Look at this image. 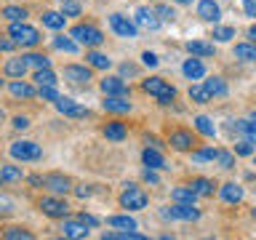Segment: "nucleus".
Returning a JSON list of instances; mask_svg holds the SVG:
<instances>
[{"instance_id": "1", "label": "nucleus", "mask_w": 256, "mask_h": 240, "mask_svg": "<svg viewBox=\"0 0 256 240\" xmlns=\"http://www.w3.org/2000/svg\"><path fill=\"white\" fill-rule=\"evenodd\" d=\"M142 91L150 94V96H155L160 104H171V102L176 99V88H174L171 83H166L163 78H150V80H144V83H142Z\"/></svg>"}, {"instance_id": "2", "label": "nucleus", "mask_w": 256, "mask_h": 240, "mask_svg": "<svg viewBox=\"0 0 256 240\" xmlns=\"http://www.w3.org/2000/svg\"><path fill=\"white\" fill-rule=\"evenodd\" d=\"M70 35L75 38L80 46H86V48H96V46L104 43V32L99 27H94V24H75Z\"/></svg>"}, {"instance_id": "3", "label": "nucleus", "mask_w": 256, "mask_h": 240, "mask_svg": "<svg viewBox=\"0 0 256 240\" xmlns=\"http://www.w3.org/2000/svg\"><path fill=\"white\" fill-rule=\"evenodd\" d=\"M8 35H11L19 46H27V48H35L40 43V32L35 27H30V24H24V22H11Z\"/></svg>"}, {"instance_id": "4", "label": "nucleus", "mask_w": 256, "mask_h": 240, "mask_svg": "<svg viewBox=\"0 0 256 240\" xmlns=\"http://www.w3.org/2000/svg\"><path fill=\"white\" fill-rule=\"evenodd\" d=\"M120 206L126 211H144L147 208V192L142 187H136V184H126L123 195H120Z\"/></svg>"}, {"instance_id": "5", "label": "nucleus", "mask_w": 256, "mask_h": 240, "mask_svg": "<svg viewBox=\"0 0 256 240\" xmlns=\"http://www.w3.org/2000/svg\"><path fill=\"white\" fill-rule=\"evenodd\" d=\"M8 155L14 160H40L43 158V150H40V144H35V142H14L11 147H8Z\"/></svg>"}, {"instance_id": "6", "label": "nucleus", "mask_w": 256, "mask_h": 240, "mask_svg": "<svg viewBox=\"0 0 256 240\" xmlns=\"http://www.w3.org/2000/svg\"><path fill=\"white\" fill-rule=\"evenodd\" d=\"M38 208L46 216H51V219H67V214H70V206L62 198H43L38 203Z\"/></svg>"}, {"instance_id": "7", "label": "nucleus", "mask_w": 256, "mask_h": 240, "mask_svg": "<svg viewBox=\"0 0 256 240\" xmlns=\"http://www.w3.org/2000/svg\"><path fill=\"white\" fill-rule=\"evenodd\" d=\"M110 27H112V32H115V35H120V38H136L139 24L131 22V19H128V16H123V14H110Z\"/></svg>"}, {"instance_id": "8", "label": "nucleus", "mask_w": 256, "mask_h": 240, "mask_svg": "<svg viewBox=\"0 0 256 240\" xmlns=\"http://www.w3.org/2000/svg\"><path fill=\"white\" fill-rule=\"evenodd\" d=\"M64 80H70L72 86H88V80H91V70L80 67V64H67V67H64Z\"/></svg>"}, {"instance_id": "9", "label": "nucleus", "mask_w": 256, "mask_h": 240, "mask_svg": "<svg viewBox=\"0 0 256 240\" xmlns=\"http://www.w3.org/2000/svg\"><path fill=\"white\" fill-rule=\"evenodd\" d=\"M54 104H56V110H59L62 115H67V118H88V115H91L86 107H80L75 99H67V96H62V99L54 102Z\"/></svg>"}, {"instance_id": "10", "label": "nucleus", "mask_w": 256, "mask_h": 240, "mask_svg": "<svg viewBox=\"0 0 256 240\" xmlns=\"http://www.w3.org/2000/svg\"><path fill=\"white\" fill-rule=\"evenodd\" d=\"M168 211H171V219H182V222H198L200 219V211L195 208V203H174Z\"/></svg>"}, {"instance_id": "11", "label": "nucleus", "mask_w": 256, "mask_h": 240, "mask_svg": "<svg viewBox=\"0 0 256 240\" xmlns=\"http://www.w3.org/2000/svg\"><path fill=\"white\" fill-rule=\"evenodd\" d=\"M198 16L203 22H219L222 19V8H219V3H214V0H200L198 3Z\"/></svg>"}, {"instance_id": "12", "label": "nucleus", "mask_w": 256, "mask_h": 240, "mask_svg": "<svg viewBox=\"0 0 256 240\" xmlns=\"http://www.w3.org/2000/svg\"><path fill=\"white\" fill-rule=\"evenodd\" d=\"M46 190L56 192V195H64V192L72 190V182H70L64 174H48V176H46Z\"/></svg>"}, {"instance_id": "13", "label": "nucleus", "mask_w": 256, "mask_h": 240, "mask_svg": "<svg viewBox=\"0 0 256 240\" xmlns=\"http://www.w3.org/2000/svg\"><path fill=\"white\" fill-rule=\"evenodd\" d=\"M88 224L83 219H64L62 224V235L64 238H88Z\"/></svg>"}, {"instance_id": "14", "label": "nucleus", "mask_w": 256, "mask_h": 240, "mask_svg": "<svg viewBox=\"0 0 256 240\" xmlns=\"http://www.w3.org/2000/svg\"><path fill=\"white\" fill-rule=\"evenodd\" d=\"M102 91L107 96H128V94H131L123 78H104L102 80Z\"/></svg>"}, {"instance_id": "15", "label": "nucleus", "mask_w": 256, "mask_h": 240, "mask_svg": "<svg viewBox=\"0 0 256 240\" xmlns=\"http://www.w3.org/2000/svg\"><path fill=\"white\" fill-rule=\"evenodd\" d=\"M8 94L14 96V99H32V96H38V91L32 88L30 83H24L22 78H16L8 83Z\"/></svg>"}, {"instance_id": "16", "label": "nucleus", "mask_w": 256, "mask_h": 240, "mask_svg": "<svg viewBox=\"0 0 256 240\" xmlns=\"http://www.w3.org/2000/svg\"><path fill=\"white\" fill-rule=\"evenodd\" d=\"M160 16H158V11H150V8H139L136 11V24H139L142 30H158L160 27Z\"/></svg>"}, {"instance_id": "17", "label": "nucleus", "mask_w": 256, "mask_h": 240, "mask_svg": "<svg viewBox=\"0 0 256 240\" xmlns=\"http://www.w3.org/2000/svg\"><path fill=\"white\" fill-rule=\"evenodd\" d=\"M168 144H171L174 150H179V152H187V150H192V144H195V136H192L190 131H174L171 136H168Z\"/></svg>"}, {"instance_id": "18", "label": "nucleus", "mask_w": 256, "mask_h": 240, "mask_svg": "<svg viewBox=\"0 0 256 240\" xmlns=\"http://www.w3.org/2000/svg\"><path fill=\"white\" fill-rule=\"evenodd\" d=\"M219 195L224 203H230V206H238L240 200H243V187L235 182H227V184H222V190H219Z\"/></svg>"}, {"instance_id": "19", "label": "nucleus", "mask_w": 256, "mask_h": 240, "mask_svg": "<svg viewBox=\"0 0 256 240\" xmlns=\"http://www.w3.org/2000/svg\"><path fill=\"white\" fill-rule=\"evenodd\" d=\"M104 110L112 112V115H123V112H131V102L126 96H107L104 99Z\"/></svg>"}, {"instance_id": "20", "label": "nucleus", "mask_w": 256, "mask_h": 240, "mask_svg": "<svg viewBox=\"0 0 256 240\" xmlns=\"http://www.w3.org/2000/svg\"><path fill=\"white\" fill-rule=\"evenodd\" d=\"M230 128H235V131L243 136V139H248V142L256 144V120H232Z\"/></svg>"}, {"instance_id": "21", "label": "nucleus", "mask_w": 256, "mask_h": 240, "mask_svg": "<svg viewBox=\"0 0 256 240\" xmlns=\"http://www.w3.org/2000/svg\"><path fill=\"white\" fill-rule=\"evenodd\" d=\"M142 160H144V166L155 168V171H160V168H168V166H166V160H163V155H160V150H158V147H147V150L142 152Z\"/></svg>"}, {"instance_id": "22", "label": "nucleus", "mask_w": 256, "mask_h": 240, "mask_svg": "<svg viewBox=\"0 0 256 240\" xmlns=\"http://www.w3.org/2000/svg\"><path fill=\"white\" fill-rule=\"evenodd\" d=\"M182 72H184V75H187L190 80H200V78L206 75V64L200 62V59H195V56H192V59H187V62H184Z\"/></svg>"}, {"instance_id": "23", "label": "nucleus", "mask_w": 256, "mask_h": 240, "mask_svg": "<svg viewBox=\"0 0 256 240\" xmlns=\"http://www.w3.org/2000/svg\"><path fill=\"white\" fill-rule=\"evenodd\" d=\"M104 136H107L110 142H123L126 136H128V128H126V123H118V120H112V123L104 126Z\"/></svg>"}, {"instance_id": "24", "label": "nucleus", "mask_w": 256, "mask_h": 240, "mask_svg": "<svg viewBox=\"0 0 256 240\" xmlns=\"http://www.w3.org/2000/svg\"><path fill=\"white\" fill-rule=\"evenodd\" d=\"M27 67H30L27 59L22 56V59H8V62H6V67H3V72H6L8 78H24Z\"/></svg>"}, {"instance_id": "25", "label": "nucleus", "mask_w": 256, "mask_h": 240, "mask_svg": "<svg viewBox=\"0 0 256 240\" xmlns=\"http://www.w3.org/2000/svg\"><path fill=\"white\" fill-rule=\"evenodd\" d=\"M24 179V171L19 166H11V163H6L3 168H0V182L3 184H11V182H22Z\"/></svg>"}, {"instance_id": "26", "label": "nucleus", "mask_w": 256, "mask_h": 240, "mask_svg": "<svg viewBox=\"0 0 256 240\" xmlns=\"http://www.w3.org/2000/svg\"><path fill=\"white\" fill-rule=\"evenodd\" d=\"M171 198H174V203H195L200 195L187 184V187H176V190L171 192Z\"/></svg>"}, {"instance_id": "27", "label": "nucleus", "mask_w": 256, "mask_h": 240, "mask_svg": "<svg viewBox=\"0 0 256 240\" xmlns=\"http://www.w3.org/2000/svg\"><path fill=\"white\" fill-rule=\"evenodd\" d=\"M86 59H88V64H91L94 70H110L112 67V59L107 54H99V51H88Z\"/></svg>"}, {"instance_id": "28", "label": "nucleus", "mask_w": 256, "mask_h": 240, "mask_svg": "<svg viewBox=\"0 0 256 240\" xmlns=\"http://www.w3.org/2000/svg\"><path fill=\"white\" fill-rule=\"evenodd\" d=\"M187 51L192 56H214V46L206 43V40H190L187 43Z\"/></svg>"}, {"instance_id": "29", "label": "nucleus", "mask_w": 256, "mask_h": 240, "mask_svg": "<svg viewBox=\"0 0 256 240\" xmlns=\"http://www.w3.org/2000/svg\"><path fill=\"white\" fill-rule=\"evenodd\" d=\"M190 187L195 190L200 198H208V195H214V182H211V179H203V176H198V179H192V182H190Z\"/></svg>"}, {"instance_id": "30", "label": "nucleus", "mask_w": 256, "mask_h": 240, "mask_svg": "<svg viewBox=\"0 0 256 240\" xmlns=\"http://www.w3.org/2000/svg\"><path fill=\"white\" fill-rule=\"evenodd\" d=\"M235 56L240 62H256V43H238Z\"/></svg>"}, {"instance_id": "31", "label": "nucleus", "mask_w": 256, "mask_h": 240, "mask_svg": "<svg viewBox=\"0 0 256 240\" xmlns=\"http://www.w3.org/2000/svg\"><path fill=\"white\" fill-rule=\"evenodd\" d=\"M40 19H43V27H48V30H62L67 16H64V14H56V11H46Z\"/></svg>"}, {"instance_id": "32", "label": "nucleus", "mask_w": 256, "mask_h": 240, "mask_svg": "<svg viewBox=\"0 0 256 240\" xmlns=\"http://www.w3.org/2000/svg\"><path fill=\"white\" fill-rule=\"evenodd\" d=\"M203 86L208 88V94H211V96H227V83H224V80H222L219 75L208 78Z\"/></svg>"}, {"instance_id": "33", "label": "nucleus", "mask_w": 256, "mask_h": 240, "mask_svg": "<svg viewBox=\"0 0 256 240\" xmlns=\"http://www.w3.org/2000/svg\"><path fill=\"white\" fill-rule=\"evenodd\" d=\"M104 240H144L142 232L136 230H120V232H104Z\"/></svg>"}, {"instance_id": "34", "label": "nucleus", "mask_w": 256, "mask_h": 240, "mask_svg": "<svg viewBox=\"0 0 256 240\" xmlns=\"http://www.w3.org/2000/svg\"><path fill=\"white\" fill-rule=\"evenodd\" d=\"M107 224L112 230H136V227H139L136 219H131V216H110Z\"/></svg>"}, {"instance_id": "35", "label": "nucleus", "mask_w": 256, "mask_h": 240, "mask_svg": "<svg viewBox=\"0 0 256 240\" xmlns=\"http://www.w3.org/2000/svg\"><path fill=\"white\" fill-rule=\"evenodd\" d=\"M190 99L195 102V104H208V102L214 99V96L208 94L206 86H190Z\"/></svg>"}, {"instance_id": "36", "label": "nucleus", "mask_w": 256, "mask_h": 240, "mask_svg": "<svg viewBox=\"0 0 256 240\" xmlns=\"http://www.w3.org/2000/svg\"><path fill=\"white\" fill-rule=\"evenodd\" d=\"M195 128H198V131L203 134V136H214V134H216L214 120H211V118H206V115H198V118H195Z\"/></svg>"}, {"instance_id": "37", "label": "nucleus", "mask_w": 256, "mask_h": 240, "mask_svg": "<svg viewBox=\"0 0 256 240\" xmlns=\"http://www.w3.org/2000/svg\"><path fill=\"white\" fill-rule=\"evenodd\" d=\"M54 48H56V51H64V54H78V43H75V40H70V38H64V35L54 38Z\"/></svg>"}, {"instance_id": "38", "label": "nucleus", "mask_w": 256, "mask_h": 240, "mask_svg": "<svg viewBox=\"0 0 256 240\" xmlns=\"http://www.w3.org/2000/svg\"><path fill=\"white\" fill-rule=\"evenodd\" d=\"M3 16L8 22H24L27 19V8H19V6H6L3 8Z\"/></svg>"}, {"instance_id": "39", "label": "nucleus", "mask_w": 256, "mask_h": 240, "mask_svg": "<svg viewBox=\"0 0 256 240\" xmlns=\"http://www.w3.org/2000/svg\"><path fill=\"white\" fill-rule=\"evenodd\" d=\"M35 83L38 86H56V75L51 72V67L35 70Z\"/></svg>"}, {"instance_id": "40", "label": "nucleus", "mask_w": 256, "mask_h": 240, "mask_svg": "<svg viewBox=\"0 0 256 240\" xmlns=\"http://www.w3.org/2000/svg\"><path fill=\"white\" fill-rule=\"evenodd\" d=\"M24 59H27L30 67H35V70H43V67H51V59L43 54H24Z\"/></svg>"}, {"instance_id": "41", "label": "nucleus", "mask_w": 256, "mask_h": 240, "mask_svg": "<svg viewBox=\"0 0 256 240\" xmlns=\"http://www.w3.org/2000/svg\"><path fill=\"white\" fill-rule=\"evenodd\" d=\"M3 238H6V240H32V232L22 230V227H8V230L3 232Z\"/></svg>"}, {"instance_id": "42", "label": "nucleus", "mask_w": 256, "mask_h": 240, "mask_svg": "<svg viewBox=\"0 0 256 240\" xmlns=\"http://www.w3.org/2000/svg\"><path fill=\"white\" fill-rule=\"evenodd\" d=\"M38 96L43 102H59L62 96H59V91H56V86H40L38 88Z\"/></svg>"}, {"instance_id": "43", "label": "nucleus", "mask_w": 256, "mask_h": 240, "mask_svg": "<svg viewBox=\"0 0 256 240\" xmlns=\"http://www.w3.org/2000/svg\"><path fill=\"white\" fill-rule=\"evenodd\" d=\"M216 155H219V150H214V147H206V150H198V152H192V160H195V163H206V160H216Z\"/></svg>"}, {"instance_id": "44", "label": "nucleus", "mask_w": 256, "mask_h": 240, "mask_svg": "<svg viewBox=\"0 0 256 240\" xmlns=\"http://www.w3.org/2000/svg\"><path fill=\"white\" fill-rule=\"evenodd\" d=\"M214 38L219 40V43H230V40L235 38V27H216L214 30Z\"/></svg>"}, {"instance_id": "45", "label": "nucleus", "mask_w": 256, "mask_h": 240, "mask_svg": "<svg viewBox=\"0 0 256 240\" xmlns=\"http://www.w3.org/2000/svg\"><path fill=\"white\" fill-rule=\"evenodd\" d=\"M235 155H240V158H251V155H254V142H248V139L238 142V144H235Z\"/></svg>"}, {"instance_id": "46", "label": "nucleus", "mask_w": 256, "mask_h": 240, "mask_svg": "<svg viewBox=\"0 0 256 240\" xmlns=\"http://www.w3.org/2000/svg\"><path fill=\"white\" fill-rule=\"evenodd\" d=\"M216 160H219L222 168H235V155H232V152H227V150H219Z\"/></svg>"}, {"instance_id": "47", "label": "nucleus", "mask_w": 256, "mask_h": 240, "mask_svg": "<svg viewBox=\"0 0 256 240\" xmlns=\"http://www.w3.org/2000/svg\"><path fill=\"white\" fill-rule=\"evenodd\" d=\"M155 11H158V16H160L163 22H174V19H176V11H174L171 6H158Z\"/></svg>"}, {"instance_id": "48", "label": "nucleus", "mask_w": 256, "mask_h": 240, "mask_svg": "<svg viewBox=\"0 0 256 240\" xmlns=\"http://www.w3.org/2000/svg\"><path fill=\"white\" fill-rule=\"evenodd\" d=\"M62 14H64V16H78V14H80V6L75 3V0H67V3H64V8H62Z\"/></svg>"}, {"instance_id": "49", "label": "nucleus", "mask_w": 256, "mask_h": 240, "mask_svg": "<svg viewBox=\"0 0 256 240\" xmlns=\"http://www.w3.org/2000/svg\"><path fill=\"white\" fill-rule=\"evenodd\" d=\"M142 176H144V182H147V184H155V187H158V184H160V179H158V174H155V168H150V166L144 168V174H142Z\"/></svg>"}, {"instance_id": "50", "label": "nucleus", "mask_w": 256, "mask_h": 240, "mask_svg": "<svg viewBox=\"0 0 256 240\" xmlns=\"http://www.w3.org/2000/svg\"><path fill=\"white\" fill-rule=\"evenodd\" d=\"M142 62L147 64V67H158V64H160V59H158L152 51H144V54H142Z\"/></svg>"}, {"instance_id": "51", "label": "nucleus", "mask_w": 256, "mask_h": 240, "mask_svg": "<svg viewBox=\"0 0 256 240\" xmlns=\"http://www.w3.org/2000/svg\"><path fill=\"white\" fill-rule=\"evenodd\" d=\"M243 11H246V16H254L256 19V0H243Z\"/></svg>"}, {"instance_id": "52", "label": "nucleus", "mask_w": 256, "mask_h": 240, "mask_svg": "<svg viewBox=\"0 0 256 240\" xmlns=\"http://www.w3.org/2000/svg\"><path fill=\"white\" fill-rule=\"evenodd\" d=\"M78 219H83V222L88 224V227H96V224H99V219H96V216H91V214H86V211H83V214H80V216H78Z\"/></svg>"}, {"instance_id": "53", "label": "nucleus", "mask_w": 256, "mask_h": 240, "mask_svg": "<svg viewBox=\"0 0 256 240\" xmlns=\"http://www.w3.org/2000/svg\"><path fill=\"white\" fill-rule=\"evenodd\" d=\"M14 128H19V131L30 128V118H14Z\"/></svg>"}, {"instance_id": "54", "label": "nucleus", "mask_w": 256, "mask_h": 240, "mask_svg": "<svg viewBox=\"0 0 256 240\" xmlns=\"http://www.w3.org/2000/svg\"><path fill=\"white\" fill-rule=\"evenodd\" d=\"M136 72H139L136 64H123V67H120V75H136Z\"/></svg>"}, {"instance_id": "55", "label": "nucleus", "mask_w": 256, "mask_h": 240, "mask_svg": "<svg viewBox=\"0 0 256 240\" xmlns=\"http://www.w3.org/2000/svg\"><path fill=\"white\" fill-rule=\"evenodd\" d=\"M14 43H16V40H8V38H3V40H0V48H3V51L8 54V51H14Z\"/></svg>"}, {"instance_id": "56", "label": "nucleus", "mask_w": 256, "mask_h": 240, "mask_svg": "<svg viewBox=\"0 0 256 240\" xmlns=\"http://www.w3.org/2000/svg\"><path fill=\"white\" fill-rule=\"evenodd\" d=\"M75 195L78 198H88V195H91V187H86V184H83V187H75Z\"/></svg>"}, {"instance_id": "57", "label": "nucleus", "mask_w": 256, "mask_h": 240, "mask_svg": "<svg viewBox=\"0 0 256 240\" xmlns=\"http://www.w3.org/2000/svg\"><path fill=\"white\" fill-rule=\"evenodd\" d=\"M144 144H147V147H160V142L155 136H144Z\"/></svg>"}, {"instance_id": "58", "label": "nucleus", "mask_w": 256, "mask_h": 240, "mask_svg": "<svg viewBox=\"0 0 256 240\" xmlns=\"http://www.w3.org/2000/svg\"><path fill=\"white\" fill-rule=\"evenodd\" d=\"M248 38H251V43H256V24H254L251 30H248Z\"/></svg>"}, {"instance_id": "59", "label": "nucleus", "mask_w": 256, "mask_h": 240, "mask_svg": "<svg viewBox=\"0 0 256 240\" xmlns=\"http://www.w3.org/2000/svg\"><path fill=\"white\" fill-rule=\"evenodd\" d=\"M174 3H179V6H190L192 0H174Z\"/></svg>"}, {"instance_id": "60", "label": "nucleus", "mask_w": 256, "mask_h": 240, "mask_svg": "<svg viewBox=\"0 0 256 240\" xmlns=\"http://www.w3.org/2000/svg\"><path fill=\"white\" fill-rule=\"evenodd\" d=\"M251 120H256V110H254V112H251Z\"/></svg>"}, {"instance_id": "61", "label": "nucleus", "mask_w": 256, "mask_h": 240, "mask_svg": "<svg viewBox=\"0 0 256 240\" xmlns=\"http://www.w3.org/2000/svg\"><path fill=\"white\" fill-rule=\"evenodd\" d=\"M59 3H67V0H59Z\"/></svg>"}, {"instance_id": "62", "label": "nucleus", "mask_w": 256, "mask_h": 240, "mask_svg": "<svg viewBox=\"0 0 256 240\" xmlns=\"http://www.w3.org/2000/svg\"><path fill=\"white\" fill-rule=\"evenodd\" d=\"M254 216H256V208H254Z\"/></svg>"}]
</instances>
